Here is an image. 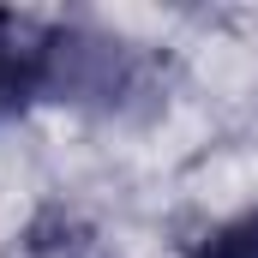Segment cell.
<instances>
[{
  "label": "cell",
  "mask_w": 258,
  "mask_h": 258,
  "mask_svg": "<svg viewBox=\"0 0 258 258\" xmlns=\"http://www.w3.org/2000/svg\"><path fill=\"white\" fill-rule=\"evenodd\" d=\"M156 90L162 72L144 42L90 18L0 6V126L24 120L30 108L138 114L162 102Z\"/></svg>",
  "instance_id": "cell-1"
},
{
  "label": "cell",
  "mask_w": 258,
  "mask_h": 258,
  "mask_svg": "<svg viewBox=\"0 0 258 258\" xmlns=\"http://www.w3.org/2000/svg\"><path fill=\"white\" fill-rule=\"evenodd\" d=\"M186 258H258V210H240V216L216 222Z\"/></svg>",
  "instance_id": "cell-2"
}]
</instances>
